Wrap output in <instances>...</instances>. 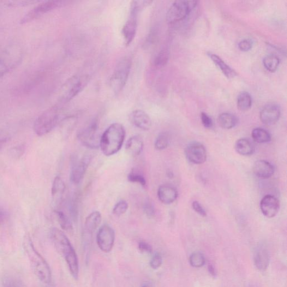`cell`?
Returning a JSON list of instances; mask_svg holds the SVG:
<instances>
[{
    "label": "cell",
    "instance_id": "26",
    "mask_svg": "<svg viewBox=\"0 0 287 287\" xmlns=\"http://www.w3.org/2000/svg\"><path fill=\"white\" fill-rule=\"evenodd\" d=\"M218 123L221 128L224 129H231L235 128L238 124V119L230 113H223L218 117Z\"/></svg>",
    "mask_w": 287,
    "mask_h": 287
},
{
    "label": "cell",
    "instance_id": "37",
    "mask_svg": "<svg viewBox=\"0 0 287 287\" xmlns=\"http://www.w3.org/2000/svg\"><path fill=\"white\" fill-rule=\"evenodd\" d=\"M26 150V146L25 145H20L17 146L11 149L10 151V155L12 157L16 159H19L22 155H23L24 153H25Z\"/></svg>",
    "mask_w": 287,
    "mask_h": 287
},
{
    "label": "cell",
    "instance_id": "11",
    "mask_svg": "<svg viewBox=\"0 0 287 287\" xmlns=\"http://www.w3.org/2000/svg\"><path fill=\"white\" fill-rule=\"evenodd\" d=\"M197 3L196 1L175 2L167 11V21L171 24L182 21L195 8Z\"/></svg>",
    "mask_w": 287,
    "mask_h": 287
},
{
    "label": "cell",
    "instance_id": "36",
    "mask_svg": "<svg viewBox=\"0 0 287 287\" xmlns=\"http://www.w3.org/2000/svg\"><path fill=\"white\" fill-rule=\"evenodd\" d=\"M3 284L4 287H22L19 280L10 275H6L3 277Z\"/></svg>",
    "mask_w": 287,
    "mask_h": 287
},
{
    "label": "cell",
    "instance_id": "18",
    "mask_svg": "<svg viewBox=\"0 0 287 287\" xmlns=\"http://www.w3.org/2000/svg\"><path fill=\"white\" fill-rule=\"evenodd\" d=\"M131 124L137 128L147 131L152 127V119L147 113L141 110H136L131 112L129 115Z\"/></svg>",
    "mask_w": 287,
    "mask_h": 287
},
{
    "label": "cell",
    "instance_id": "35",
    "mask_svg": "<svg viewBox=\"0 0 287 287\" xmlns=\"http://www.w3.org/2000/svg\"><path fill=\"white\" fill-rule=\"evenodd\" d=\"M129 208L128 203L122 200L116 203L113 209V213L116 216L119 217L127 212Z\"/></svg>",
    "mask_w": 287,
    "mask_h": 287
},
{
    "label": "cell",
    "instance_id": "28",
    "mask_svg": "<svg viewBox=\"0 0 287 287\" xmlns=\"http://www.w3.org/2000/svg\"><path fill=\"white\" fill-rule=\"evenodd\" d=\"M253 140L259 144H264L270 142L272 137L268 131L262 128H256L252 131Z\"/></svg>",
    "mask_w": 287,
    "mask_h": 287
},
{
    "label": "cell",
    "instance_id": "2",
    "mask_svg": "<svg viewBox=\"0 0 287 287\" xmlns=\"http://www.w3.org/2000/svg\"><path fill=\"white\" fill-rule=\"evenodd\" d=\"M23 246L35 276L42 282L45 284L50 283L52 273L50 266L44 257L35 249L29 236L27 235L24 239Z\"/></svg>",
    "mask_w": 287,
    "mask_h": 287
},
{
    "label": "cell",
    "instance_id": "47",
    "mask_svg": "<svg viewBox=\"0 0 287 287\" xmlns=\"http://www.w3.org/2000/svg\"><path fill=\"white\" fill-rule=\"evenodd\" d=\"M8 5L10 6H23L25 5L26 6L33 4V3H37V2H8Z\"/></svg>",
    "mask_w": 287,
    "mask_h": 287
},
{
    "label": "cell",
    "instance_id": "7",
    "mask_svg": "<svg viewBox=\"0 0 287 287\" xmlns=\"http://www.w3.org/2000/svg\"><path fill=\"white\" fill-rule=\"evenodd\" d=\"M90 80L88 75H75L65 81L61 88L59 101L67 104L79 94L87 86Z\"/></svg>",
    "mask_w": 287,
    "mask_h": 287
},
{
    "label": "cell",
    "instance_id": "23",
    "mask_svg": "<svg viewBox=\"0 0 287 287\" xmlns=\"http://www.w3.org/2000/svg\"><path fill=\"white\" fill-rule=\"evenodd\" d=\"M207 55L227 78L232 79L237 75L236 71L231 68L219 56L210 52H208Z\"/></svg>",
    "mask_w": 287,
    "mask_h": 287
},
{
    "label": "cell",
    "instance_id": "10",
    "mask_svg": "<svg viewBox=\"0 0 287 287\" xmlns=\"http://www.w3.org/2000/svg\"><path fill=\"white\" fill-rule=\"evenodd\" d=\"M77 137L84 146L96 149L100 147L101 136L98 131V123L97 119H94L85 128L80 130Z\"/></svg>",
    "mask_w": 287,
    "mask_h": 287
},
{
    "label": "cell",
    "instance_id": "49",
    "mask_svg": "<svg viewBox=\"0 0 287 287\" xmlns=\"http://www.w3.org/2000/svg\"><path fill=\"white\" fill-rule=\"evenodd\" d=\"M141 287H152L150 284H144Z\"/></svg>",
    "mask_w": 287,
    "mask_h": 287
},
{
    "label": "cell",
    "instance_id": "44",
    "mask_svg": "<svg viewBox=\"0 0 287 287\" xmlns=\"http://www.w3.org/2000/svg\"><path fill=\"white\" fill-rule=\"evenodd\" d=\"M10 138L11 136L7 131H0V150L7 145Z\"/></svg>",
    "mask_w": 287,
    "mask_h": 287
},
{
    "label": "cell",
    "instance_id": "46",
    "mask_svg": "<svg viewBox=\"0 0 287 287\" xmlns=\"http://www.w3.org/2000/svg\"><path fill=\"white\" fill-rule=\"evenodd\" d=\"M8 218V214L3 209L0 208V225L3 224Z\"/></svg>",
    "mask_w": 287,
    "mask_h": 287
},
{
    "label": "cell",
    "instance_id": "20",
    "mask_svg": "<svg viewBox=\"0 0 287 287\" xmlns=\"http://www.w3.org/2000/svg\"><path fill=\"white\" fill-rule=\"evenodd\" d=\"M254 260L255 265L260 271L264 272L270 264V254L264 246L260 245L255 251Z\"/></svg>",
    "mask_w": 287,
    "mask_h": 287
},
{
    "label": "cell",
    "instance_id": "45",
    "mask_svg": "<svg viewBox=\"0 0 287 287\" xmlns=\"http://www.w3.org/2000/svg\"><path fill=\"white\" fill-rule=\"evenodd\" d=\"M192 207L194 210L202 217L207 216V212L198 201H195L193 202Z\"/></svg>",
    "mask_w": 287,
    "mask_h": 287
},
{
    "label": "cell",
    "instance_id": "9",
    "mask_svg": "<svg viewBox=\"0 0 287 287\" xmlns=\"http://www.w3.org/2000/svg\"><path fill=\"white\" fill-rule=\"evenodd\" d=\"M101 221V215L98 211L91 213L86 218L83 231V243L87 260L88 259L91 252L94 233L100 225Z\"/></svg>",
    "mask_w": 287,
    "mask_h": 287
},
{
    "label": "cell",
    "instance_id": "15",
    "mask_svg": "<svg viewBox=\"0 0 287 287\" xmlns=\"http://www.w3.org/2000/svg\"><path fill=\"white\" fill-rule=\"evenodd\" d=\"M185 155L191 163L196 165L204 163L207 158L206 149L199 142L190 144L185 149Z\"/></svg>",
    "mask_w": 287,
    "mask_h": 287
},
{
    "label": "cell",
    "instance_id": "39",
    "mask_svg": "<svg viewBox=\"0 0 287 287\" xmlns=\"http://www.w3.org/2000/svg\"><path fill=\"white\" fill-rule=\"evenodd\" d=\"M143 209L148 217L152 218L154 217L155 211L151 201L147 200L144 204Z\"/></svg>",
    "mask_w": 287,
    "mask_h": 287
},
{
    "label": "cell",
    "instance_id": "27",
    "mask_svg": "<svg viewBox=\"0 0 287 287\" xmlns=\"http://www.w3.org/2000/svg\"><path fill=\"white\" fill-rule=\"evenodd\" d=\"M252 97L247 92H241L238 95L237 100L238 109L241 111H247L252 106Z\"/></svg>",
    "mask_w": 287,
    "mask_h": 287
},
{
    "label": "cell",
    "instance_id": "6",
    "mask_svg": "<svg viewBox=\"0 0 287 287\" xmlns=\"http://www.w3.org/2000/svg\"><path fill=\"white\" fill-rule=\"evenodd\" d=\"M23 58L20 48L14 45L0 46V77L9 73L19 65Z\"/></svg>",
    "mask_w": 287,
    "mask_h": 287
},
{
    "label": "cell",
    "instance_id": "43",
    "mask_svg": "<svg viewBox=\"0 0 287 287\" xmlns=\"http://www.w3.org/2000/svg\"><path fill=\"white\" fill-rule=\"evenodd\" d=\"M139 250L142 253L150 254L152 253L153 248L150 244L145 241H141L138 244Z\"/></svg>",
    "mask_w": 287,
    "mask_h": 287
},
{
    "label": "cell",
    "instance_id": "24",
    "mask_svg": "<svg viewBox=\"0 0 287 287\" xmlns=\"http://www.w3.org/2000/svg\"><path fill=\"white\" fill-rule=\"evenodd\" d=\"M144 148V141L140 135L133 136L126 144V150L134 157L138 156Z\"/></svg>",
    "mask_w": 287,
    "mask_h": 287
},
{
    "label": "cell",
    "instance_id": "29",
    "mask_svg": "<svg viewBox=\"0 0 287 287\" xmlns=\"http://www.w3.org/2000/svg\"><path fill=\"white\" fill-rule=\"evenodd\" d=\"M279 64L280 59L279 57L274 54L266 56L263 59V64H264L265 68L268 71L272 72V73H274L277 70Z\"/></svg>",
    "mask_w": 287,
    "mask_h": 287
},
{
    "label": "cell",
    "instance_id": "12",
    "mask_svg": "<svg viewBox=\"0 0 287 287\" xmlns=\"http://www.w3.org/2000/svg\"><path fill=\"white\" fill-rule=\"evenodd\" d=\"M64 4L62 1H49L42 2L35 6L30 10L27 14L22 17L20 21L22 24H25L32 22L39 17L44 15L49 12L61 7Z\"/></svg>",
    "mask_w": 287,
    "mask_h": 287
},
{
    "label": "cell",
    "instance_id": "4",
    "mask_svg": "<svg viewBox=\"0 0 287 287\" xmlns=\"http://www.w3.org/2000/svg\"><path fill=\"white\" fill-rule=\"evenodd\" d=\"M64 117L63 111L59 106L49 108L35 119L33 125L34 133L38 136L49 134L63 120Z\"/></svg>",
    "mask_w": 287,
    "mask_h": 287
},
{
    "label": "cell",
    "instance_id": "5",
    "mask_svg": "<svg viewBox=\"0 0 287 287\" xmlns=\"http://www.w3.org/2000/svg\"><path fill=\"white\" fill-rule=\"evenodd\" d=\"M152 3V2L150 1L131 2L129 16L122 29V34L127 46L132 43L135 37L139 13L142 9L147 7Z\"/></svg>",
    "mask_w": 287,
    "mask_h": 287
},
{
    "label": "cell",
    "instance_id": "14",
    "mask_svg": "<svg viewBox=\"0 0 287 287\" xmlns=\"http://www.w3.org/2000/svg\"><path fill=\"white\" fill-rule=\"evenodd\" d=\"M91 158L89 155L73 160L70 171V180L74 184L79 183L86 174Z\"/></svg>",
    "mask_w": 287,
    "mask_h": 287
},
{
    "label": "cell",
    "instance_id": "31",
    "mask_svg": "<svg viewBox=\"0 0 287 287\" xmlns=\"http://www.w3.org/2000/svg\"><path fill=\"white\" fill-rule=\"evenodd\" d=\"M171 141L170 135L168 133L163 132L160 133L155 141L154 146L158 151H162L170 145Z\"/></svg>",
    "mask_w": 287,
    "mask_h": 287
},
{
    "label": "cell",
    "instance_id": "40",
    "mask_svg": "<svg viewBox=\"0 0 287 287\" xmlns=\"http://www.w3.org/2000/svg\"><path fill=\"white\" fill-rule=\"evenodd\" d=\"M253 42L250 39H243L238 44V48L243 52H248L252 49Z\"/></svg>",
    "mask_w": 287,
    "mask_h": 287
},
{
    "label": "cell",
    "instance_id": "30",
    "mask_svg": "<svg viewBox=\"0 0 287 287\" xmlns=\"http://www.w3.org/2000/svg\"><path fill=\"white\" fill-rule=\"evenodd\" d=\"M55 214L59 225L65 231H71L73 230V223L70 218L63 212L59 210L55 211Z\"/></svg>",
    "mask_w": 287,
    "mask_h": 287
},
{
    "label": "cell",
    "instance_id": "38",
    "mask_svg": "<svg viewBox=\"0 0 287 287\" xmlns=\"http://www.w3.org/2000/svg\"><path fill=\"white\" fill-rule=\"evenodd\" d=\"M163 263L162 257L159 253H155L150 261V266L154 270L159 269Z\"/></svg>",
    "mask_w": 287,
    "mask_h": 287
},
{
    "label": "cell",
    "instance_id": "22",
    "mask_svg": "<svg viewBox=\"0 0 287 287\" xmlns=\"http://www.w3.org/2000/svg\"><path fill=\"white\" fill-rule=\"evenodd\" d=\"M253 171L255 176L258 178L268 179L274 175V167L266 160H259L255 163Z\"/></svg>",
    "mask_w": 287,
    "mask_h": 287
},
{
    "label": "cell",
    "instance_id": "3",
    "mask_svg": "<svg viewBox=\"0 0 287 287\" xmlns=\"http://www.w3.org/2000/svg\"><path fill=\"white\" fill-rule=\"evenodd\" d=\"M126 131L124 126L113 123L101 135L100 148L106 156L115 155L121 150L125 139Z\"/></svg>",
    "mask_w": 287,
    "mask_h": 287
},
{
    "label": "cell",
    "instance_id": "25",
    "mask_svg": "<svg viewBox=\"0 0 287 287\" xmlns=\"http://www.w3.org/2000/svg\"><path fill=\"white\" fill-rule=\"evenodd\" d=\"M236 152L243 156L253 155L255 151L253 144L247 139L238 140L235 145Z\"/></svg>",
    "mask_w": 287,
    "mask_h": 287
},
{
    "label": "cell",
    "instance_id": "32",
    "mask_svg": "<svg viewBox=\"0 0 287 287\" xmlns=\"http://www.w3.org/2000/svg\"><path fill=\"white\" fill-rule=\"evenodd\" d=\"M169 58V51L167 49L161 50L155 56L153 61L154 65L156 68H163L168 63Z\"/></svg>",
    "mask_w": 287,
    "mask_h": 287
},
{
    "label": "cell",
    "instance_id": "16",
    "mask_svg": "<svg viewBox=\"0 0 287 287\" xmlns=\"http://www.w3.org/2000/svg\"><path fill=\"white\" fill-rule=\"evenodd\" d=\"M280 203L276 197L272 195H267L262 199L260 202V209L265 217L272 218L278 213Z\"/></svg>",
    "mask_w": 287,
    "mask_h": 287
},
{
    "label": "cell",
    "instance_id": "33",
    "mask_svg": "<svg viewBox=\"0 0 287 287\" xmlns=\"http://www.w3.org/2000/svg\"><path fill=\"white\" fill-rule=\"evenodd\" d=\"M128 180L131 182L137 183L142 187H146L147 185L146 179L139 171L135 169L131 171L128 176Z\"/></svg>",
    "mask_w": 287,
    "mask_h": 287
},
{
    "label": "cell",
    "instance_id": "13",
    "mask_svg": "<svg viewBox=\"0 0 287 287\" xmlns=\"http://www.w3.org/2000/svg\"><path fill=\"white\" fill-rule=\"evenodd\" d=\"M115 241V232L108 224L101 225L97 235V243L101 251L109 253L112 251Z\"/></svg>",
    "mask_w": 287,
    "mask_h": 287
},
{
    "label": "cell",
    "instance_id": "1",
    "mask_svg": "<svg viewBox=\"0 0 287 287\" xmlns=\"http://www.w3.org/2000/svg\"><path fill=\"white\" fill-rule=\"evenodd\" d=\"M51 238L57 252L67 262L72 277L75 279H78L79 260L75 250L67 235L60 230L53 228L51 231Z\"/></svg>",
    "mask_w": 287,
    "mask_h": 287
},
{
    "label": "cell",
    "instance_id": "48",
    "mask_svg": "<svg viewBox=\"0 0 287 287\" xmlns=\"http://www.w3.org/2000/svg\"><path fill=\"white\" fill-rule=\"evenodd\" d=\"M208 271L212 276L214 277L215 276V275H216V272H215V268L213 265L211 264H209L208 266Z\"/></svg>",
    "mask_w": 287,
    "mask_h": 287
},
{
    "label": "cell",
    "instance_id": "41",
    "mask_svg": "<svg viewBox=\"0 0 287 287\" xmlns=\"http://www.w3.org/2000/svg\"><path fill=\"white\" fill-rule=\"evenodd\" d=\"M156 33L155 32L154 30L149 33L147 35L145 44H144L146 49H149V47L152 46L155 43V40H156Z\"/></svg>",
    "mask_w": 287,
    "mask_h": 287
},
{
    "label": "cell",
    "instance_id": "8",
    "mask_svg": "<svg viewBox=\"0 0 287 287\" xmlns=\"http://www.w3.org/2000/svg\"><path fill=\"white\" fill-rule=\"evenodd\" d=\"M132 66V60L128 56L124 57L117 64L112 75L110 85L115 94L120 93L128 82Z\"/></svg>",
    "mask_w": 287,
    "mask_h": 287
},
{
    "label": "cell",
    "instance_id": "19",
    "mask_svg": "<svg viewBox=\"0 0 287 287\" xmlns=\"http://www.w3.org/2000/svg\"><path fill=\"white\" fill-rule=\"evenodd\" d=\"M157 195L161 202L169 205L176 200L178 194L177 189L172 185L163 184L159 187Z\"/></svg>",
    "mask_w": 287,
    "mask_h": 287
},
{
    "label": "cell",
    "instance_id": "42",
    "mask_svg": "<svg viewBox=\"0 0 287 287\" xmlns=\"http://www.w3.org/2000/svg\"><path fill=\"white\" fill-rule=\"evenodd\" d=\"M201 120L204 127L207 129H211L213 127V121L212 118L204 112L201 113Z\"/></svg>",
    "mask_w": 287,
    "mask_h": 287
},
{
    "label": "cell",
    "instance_id": "34",
    "mask_svg": "<svg viewBox=\"0 0 287 287\" xmlns=\"http://www.w3.org/2000/svg\"><path fill=\"white\" fill-rule=\"evenodd\" d=\"M189 261L191 266L199 268L204 266L206 259L204 255L200 252H195L191 255Z\"/></svg>",
    "mask_w": 287,
    "mask_h": 287
},
{
    "label": "cell",
    "instance_id": "17",
    "mask_svg": "<svg viewBox=\"0 0 287 287\" xmlns=\"http://www.w3.org/2000/svg\"><path fill=\"white\" fill-rule=\"evenodd\" d=\"M280 108L277 105L269 104L260 112V118L261 122L266 125L276 124L280 117Z\"/></svg>",
    "mask_w": 287,
    "mask_h": 287
},
{
    "label": "cell",
    "instance_id": "21",
    "mask_svg": "<svg viewBox=\"0 0 287 287\" xmlns=\"http://www.w3.org/2000/svg\"><path fill=\"white\" fill-rule=\"evenodd\" d=\"M65 189V184L63 179L59 176H56L54 179L51 189L53 204L56 208L62 204Z\"/></svg>",
    "mask_w": 287,
    "mask_h": 287
}]
</instances>
